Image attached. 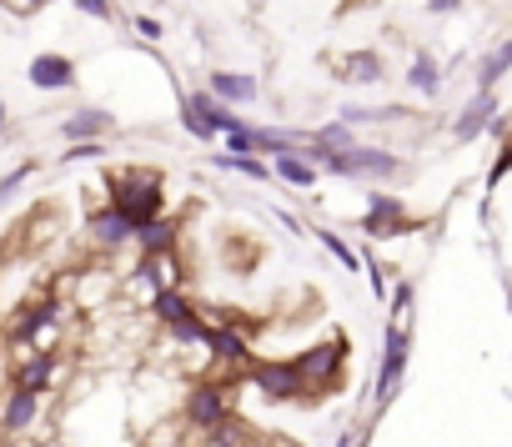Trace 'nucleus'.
<instances>
[{"instance_id":"423d86ee","label":"nucleus","mask_w":512,"mask_h":447,"mask_svg":"<svg viewBox=\"0 0 512 447\" xmlns=\"http://www.w3.org/2000/svg\"><path fill=\"white\" fill-rule=\"evenodd\" d=\"M407 357H412V332H407V322H387V332H382V362H377V377H372L377 412H382V407H392V397L402 392Z\"/></svg>"},{"instance_id":"4468645a","label":"nucleus","mask_w":512,"mask_h":447,"mask_svg":"<svg viewBox=\"0 0 512 447\" xmlns=\"http://www.w3.org/2000/svg\"><path fill=\"white\" fill-rule=\"evenodd\" d=\"M131 247H136V257H161V252H176L181 247V221L176 216H151V221H141V227H131Z\"/></svg>"},{"instance_id":"58836bf2","label":"nucleus","mask_w":512,"mask_h":447,"mask_svg":"<svg viewBox=\"0 0 512 447\" xmlns=\"http://www.w3.org/2000/svg\"><path fill=\"white\" fill-rule=\"evenodd\" d=\"M151 6H161V0H151Z\"/></svg>"},{"instance_id":"b1692460","label":"nucleus","mask_w":512,"mask_h":447,"mask_svg":"<svg viewBox=\"0 0 512 447\" xmlns=\"http://www.w3.org/2000/svg\"><path fill=\"white\" fill-rule=\"evenodd\" d=\"M272 176L277 181H287V186H297V191H317V166L312 161H302V156H272Z\"/></svg>"},{"instance_id":"f3484780","label":"nucleus","mask_w":512,"mask_h":447,"mask_svg":"<svg viewBox=\"0 0 512 447\" xmlns=\"http://www.w3.org/2000/svg\"><path fill=\"white\" fill-rule=\"evenodd\" d=\"M116 131V111L106 106H81L61 121V141H106Z\"/></svg>"},{"instance_id":"473e14b6","label":"nucleus","mask_w":512,"mask_h":447,"mask_svg":"<svg viewBox=\"0 0 512 447\" xmlns=\"http://www.w3.org/2000/svg\"><path fill=\"white\" fill-rule=\"evenodd\" d=\"M71 6H76L81 16H91V21H111V16H116V0H71Z\"/></svg>"},{"instance_id":"2eb2a0df","label":"nucleus","mask_w":512,"mask_h":447,"mask_svg":"<svg viewBox=\"0 0 512 447\" xmlns=\"http://www.w3.org/2000/svg\"><path fill=\"white\" fill-rule=\"evenodd\" d=\"M497 106H502V96H497V91H472V96H467V106L452 116V141H457V146H472V141L482 136L487 116H492Z\"/></svg>"},{"instance_id":"a211bd4d","label":"nucleus","mask_w":512,"mask_h":447,"mask_svg":"<svg viewBox=\"0 0 512 447\" xmlns=\"http://www.w3.org/2000/svg\"><path fill=\"white\" fill-rule=\"evenodd\" d=\"M141 312L151 317V327H176V322L196 317V302H191L181 287H161V292H151V297H146V307H141Z\"/></svg>"},{"instance_id":"c756f323","label":"nucleus","mask_w":512,"mask_h":447,"mask_svg":"<svg viewBox=\"0 0 512 447\" xmlns=\"http://www.w3.org/2000/svg\"><path fill=\"white\" fill-rule=\"evenodd\" d=\"M46 6H56V0H0V11L16 16V21H31V16H41Z\"/></svg>"},{"instance_id":"6e6552de","label":"nucleus","mask_w":512,"mask_h":447,"mask_svg":"<svg viewBox=\"0 0 512 447\" xmlns=\"http://www.w3.org/2000/svg\"><path fill=\"white\" fill-rule=\"evenodd\" d=\"M206 352H211V362L221 367V372H231V377H241L246 367H251V337H246V327L226 312L221 322H206Z\"/></svg>"},{"instance_id":"6ab92c4d","label":"nucleus","mask_w":512,"mask_h":447,"mask_svg":"<svg viewBox=\"0 0 512 447\" xmlns=\"http://www.w3.org/2000/svg\"><path fill=\"white\" fill-rule=\"evenodd\" d=\"M206 91H211L216 101H226V106H251L256 96H262V81L246 76V71H211Z\"/></svg>"},{"instance_id":"0eeeda50","label":"nucleus","mask_w":512,"mask_h":447,"mask_svg":"<svg viewBox=\"0 0 512 447\" xmlns=\"http://www.w3.org/2000/svg\"><path fill=\"white\" fill-rule=\"evenodd\" d=\"M231 412H236V392H231V382H216V377H196L181 397V417L191 432H206L211 422H221Z\"/></svg>"},{"instance_id":"f03ea898","label":"nucleus","mask_w":512,"mask_h":447,"mask_svg":"<svg viewBox=\"0 0 512 447\" xmlns=\"http://www.w3.org/2000/svg\"><path fill=\"white\" fill-rule=\"evenodd\" d=\"M61 327H66V302L61 297H26L11 322H6V347L11 357L16 352H31V347H61Z\"/></svg>"},{"instance_id":"1a4fd4ad","label":"nucleus","mask_w":512,"mask_h":447,"mask_svg":"<svg viewBox=\"0 0 512 447\" xmlns=\"http://www.w3.org/2000/svg\"><path fill=\"white\" fill-rule=\"evenodd\" d=\"M357 227H362L372 242H387V237H407L417 221L407 216V206H402L397 191H367V211H362Z\"/></svg>"},{"instance_id":"7ed1b4c3","label":"nucleus","mask_w":512,"mask_h":447,"mask_svg":"<svg viewBox=\"0 0 512 447\" xmlns=\"http://www.w3.org/2000/svg\"><path fill=\"white\" fill-rule=\"evenodd\" d=\"M402 156L397 151H387V146H347V151H332L317 171H327V176H342V181H392V176H402Z\"/></svg>"},{"instance_id":"9b49d317","label":"nucleus","mask_w":512,"mask_h":447,"mask_svg":"<svg viewBox=\"0 0 512 447\" xmlns=\"http://www.w3.org/2000/svg\"><path fill=\"white\" fill-rule=\"evenodd\" d=\"M61 372H66L61 347H31V352H16L11 357V382L16 387H31V392H51V382Z\"/></svg>"},{"instance_id":"c9c22d12","label":"nucleus","mask_w":512,"mask_h":447,"mask_svg":"<svg viewBox=\"0 0 512 447\" xmlns=\"http://www.w3.org/2000/svg\"><path fill=\"white\" fill-rule=\"evenodd\" d=\"M462 0H427V16H457Z\"/></svg>"},{"instance_id":"4c0bfd02","label":"nucleus","mask_w":512,"mask_h":447,"mask_svg":"<svg viewBox=\"0 0 512 447\" xmlns=\"http://www.w3.org/2000/svg\"><path fill=\"white\" fill-rule=\"evenodd\" d=\"M367 442H372V432H362V437H357V442H347V447H367Z\"/></svg>"},{"instance_id":"39448f33","label":"nucleus","mask_w":512,"mask_h":447,"mask_svg":"<svg viewBox=\"0 0 512 447\" xmlns=\"http://www.w3.org/2000/svg\"><path fill=\"white\" fill-rule=\"evenodd\" d=\"M347 357H352V347H347V337L342 332H332L327 342H307L292 362H297V372L307 377V387L322 397L327 387H337L342 382V372H347Z\"/></svg>"},{"instance_id":"7c9ffc66","label":"nucleus","mask_w":512,"mask_h":447,"mask_svg":"<svg viewBox=\"0 0 512 447\" xmlns=\"http://www.w3.org/2000/svg\"><path fill=\"white\" fill-rule=\"evenodd\" d=\"M131 31H136L141 41H151V46H156V41L166 36V26H161V16H131Z\"/></svg>"},{"instance_id":"f704fd0d","label":"nucleus","mask_w":512,"mask_h":447,"mask_svg":"<svg viewBox=\"0 0 512 447\" xmlns=\"http://www.w3.org/2000/svg\"><path fill=\"white\" fill-rule=\"evenodd\" d=\"M272 221H282V227H287L292 237H307V227H302V216H297V211H287V206H272Z\"/></svg>"},{"instance_id":"412c9836","label":"nucleus","mask_w":512,"mask_h":447,"mask_svg":"<svg viewBox=\"0 0 512 447\" xmlns=\"http://www.w3.org/2000/svg\"><path fill=\"white\" fill-rule=\"evenodd\" d=\"M181 106H191V111H196L216 136H221V131H231V126H241V116H236L226 101H216L211 91H186V96H181Z\"/></svg>"},{"instance_id":"4be33fe9","label":"nucleus","mask_w":512,"mask_h":447,"mask_svg":"<svg viewBox=\"0 0 512 447\" xmlns=\"http://www.w3.org/2000/svg\"><path fill=\"white\" fill-rule=\"evenodd\" d=\"M211 166H216V171H226V176H246V181H256V186H267V181H272V161H262V156L211 151Z\"/></svg>"},{"instance_id":"ddd939ff","label":"nucleus","mask_w":512,"mask_h":447,"mask_svg":"<svg viewBox=\"0 0 512 447\" xmlns=\"http://www.w3.org/2000/svg\"><path fill=\"white\" fill-rule=\"evenodd\" d=\"M26 81H31L36 91H46V96L76 91V61H71V56H61V51H41V56H31Z\"/></svg>"},{"instance_id":"aec40b11","label":"nucleus","mask_w":512,"mask_h":447,"mask_svg":"<svg viewBox=\"0 0 512 447\" xmlns=\"http://www.w3.org/2000/svg\"><path fill=\"white\" fill-rule=\"evenodd\" d=\"M442 81H447L442 61H437L432 51H417V56H412V66H407V86H412L422 101H437V96H442Z\"/></svg>"},{"instance_id":"393cba45","label":"nucleus","mask_w":512,"mask_h":447,"mask_svg":"<svg viewBox=\"0 0 512 447\" xmlns=\"http://www.w3.org/2000/svg\"><path fill=\"white\" fill-rule=\"evenodd\" d=\"M407 116V106H342L337 111V121H347V126H392V121H402Z\"/></svg>"},{"instance_id":"9d476101","label":"nucleus","mask_w":512,"mask_h":447,"mask_svg":"<svg viewBox=\"0 0 512 447\" xmlns=\"http://www.w3.org/2000/svg\"><path fill=\"white\" fill-rule=\"evenodd\" d=\"M41 407H46V392H31V387H6L0 397V437L6 442H21L36 422H41Z\"/></svg>"},{"instance_id":"cd10ccee","label":"nucleus","mask_w":512,"mask_h":447,"mask_svg":"<svg viewBox=\"0 0 512 447\" xmlns=\"http://www.w3.org/2000/svg\"><path fill=\"white\" fill-rule=\"evenodd\" d=\"M36 171H41V166H36V156L16 161V166H11L6 176H0V201H11V196H16V191H21V186H26L31 176H36Z\"/></svg>"},{"instance_id":"f257e3e1","label":"nucleus","mask_w":512,"mask_h":447,"mask_svg":"<svg viewBox=\"0 0 512 447\" xmlns=\"http://www.w3.org/2000/svg\"><path fill=\"white\" fill-rule=\"evenodd\" d=\"M106 206H116L131 227H141V221L161 216L166 211V191H161V171L151 166H116L106 171Z\"/></svg>"},{"instance_id":"2f4dec72","label":"nucleus","mask_w":512,"mask_h":447,"mask_svg":"<svg viewBox=\"0 0 512 447\" xmlns=\"http://www.w3.org/2000/svg\"><path fill=\"white\" fill-rule=\"evenodd\" d=\"M387 302H392V322H402V317H407V307H412V282L387 287Z\"/></svg>"},{"instance_id":"72a5a7b5","label":"nucleus","mask_w":512,"mask_h":447,"mask_svg":"<svg viewBox=\"0 0 512 447\" xmlns=\"http://www.w3.org/2000/svg\"><path fill=\"white\" fill-rule=\"evenodd\" d=\"M181 131H186V136H196V141H211V136H216V131H211V126H206V121L191 111V106H181Z\"/></svg>"},{"instance_id":"dca6fc26","label":"nucleus","mask_w":512,"mask_h":447,"mask_svg":"<svg viewBox=\"0 0 512 447\" xmlns=\"http://www.w3.org/2000/svg\"><path fill=\"white\" fill-rule=\"evenodd\" d=\"M332 76L347 81V86H382V81H387V61H382V51L362 46V51H347Z\"/></svg>"},{"instance_id":"e433bc0d","label":"nucleus","mask_w":512,"mask_h":447,"mask_svg":"<svg viewBox=\"0 0 512 447\" xmlns=\"http://www.w3.org/2000/svg\"><path fill=\"white\" fill-rule=\"evenodd\" d=\"M6 126H11V106H6V96H0V136H6Z\"/></svg>"},{"instance_id":"a878e982","label":"nucleus","mask_w":512,"mask_h":447,"mask_svg":"<svg viewBox=\"0 0 512 447\" xmlns=\"http://www.w3.org/2000/svg\"><path fill=\"white\" fill-rule=\"evenodd\" d=\"M312 237L337 257V267H342V272H362V257H357V247H352L342 232H332V227H312Z\"/></svg>"},{"instance_id":"5701e85b","label":"nucleus","mask_w":512,"mask_h":447,"mask_svg":"<svg viewBox=\"0 0 512 447\" xmlns=\"http://www.w3.org/2000/svg\"><path fill=\"white\" fill-rule=\"evenodd\" d=\"M512 71V41H497L482 61H477V76H472V91H497V81Z\"/></svg>"},{"instance_id":"20e7f679","label":"nucleus","mask_w":512,"mask_h":447,"mask_svg":"<svg viewBox=\"0 0 512 447\" xmlns=\"http://www.w3.org/2000/svg\"><path fill=\"white\" fill-rule=\"evenodd\" d=\"M241 377L262 392L267 402H312V397H317V392L307 387V377L297 372L292 357H262V362H251Z\"/></svg>"},{"instance_id":"f8f14e48","label":"nucleus","mask_w":512,"mask_h":447,"mask_svg":"<svg viewBox=\"0 0 512 447\" xmlns=\"http://www.w3.org/2000/svg\"><path fill=\"white\" fill-rule=\"evenodd\" d=\"M86 242H91L101 257H116V252L131 247V221H126L116 206H101V211L86 216Z\"/></svg>"},{"instance_id":"c85d7f7f","label":"nucleus","mask_w":512,"mask_h":447,"mask_svg":"<svg viewBox=\"0 0 512 447\" xmlns=\"http://www.w3.org/2000/svg\"><path fill=\"white\" fill-rule=\"evenodd\" d=\"M507 171H512V146H507V141H497V156H492V166H487V191H497Z\"/></svg>"},{"instance_id":"bb28decb","label":"nucleus","mask_w":512,"mask_h":447,"mask_svg":"<svg viewBox=\"0 0 512 447\" xmlns=\"http://www.w3.org/2000/svg\"><path fill=\"white\" fill-rule=\"evenodd\" d=\"M111 156V146L106 141H66V151L56 156L61 166H86V161H106Z\"/></svg>"}]
</instances>
